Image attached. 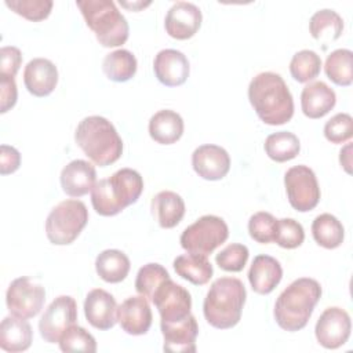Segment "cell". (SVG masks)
Returning <instances> with one entry per match:
<instances>
[{
    "instance_id": "6da1fadb",
    "label": "cell",
    "mask_w": 353,
    "mask_h": 353,
    "mask_svg": "<svg viewBox=\"0 0 353 353\" xmlns=\"http://www.w3.org/2000/svg\"><path fill=\"white\" fill-rule=\"evenodd\" d=\"M248 99L258 117L269 125H281L294 116L292 95L279 73L262 72L248 85Z\"/></svg>"
},
{
    "instance_id": "7a4b0ae2",
    "label": "cell",
    "mask_w": 353,
    "mask_h": 353,
    "mask_svg": "<svg viewBox=\"0 0 353 353\" xmlns=\"http://www.w3.org/2000/svg\"><path fill=\"white\" fill-rule=\"evenodd\" d=\"M320 298L319 281L309 277L294 280L276 299L273 310L276 323L290 332L305 328Z\"/></svg>"
},
{
    "instance_id": "3957f363",
    "label": "cell",
    "mask_w": 353,
    "mask_h": 353,
    "mask_svg": "<svg viewBox=\"0 0 353 353\" xmlns=\"http://www.w3.org/2000/svg\"><path fill=\"white\" fill-rule=\"evenodd\" d=\"M143 190L141 174L132 168H121L112 176L99 179L91 190V203L97 214L113 216L137 203Z\"/></svg>"
},
{
    "instance_id": "277c9868",
    "label": "cell",
    "mask_w": 353,
    "mask_h": 353,
    "mask_svg": "<svg viewBox=\"0 0 353 353\" xmlns=\"http://www.w3.org/2000/svg\"><path fill=\"white\" fill-rule=\"evenodd\" d=\"M74 141L84 154L99 167L116 163L123 154V141L119 132L102 116L84 117L74 131Z\"/></svg>"
},
{
    "instance_id": "5b68a950",
    "label": "cell",
    "mask_w": 353,
    "mask_h": 353,
    "mask_svg": "<svg viewBox=\"0 0 353 353\" xmlns=\"http://www.w3.org/2000/svg\"><path fill=\"white\" fill-rule=\"evenodd\" d=\"M247 292L241 280L236 277L216 279L203 303V313L210 325L218 330L234 327L241 319Z\"/></svg>"
},
{
    "instance_id": "8992f818",
    "label": "cell",
    "mask_w": 353,
    "mask_h": 353,
    "mask_svg": "<svg viewBox=\"0 0 353 353\" xmlns=\"http://www.w3.org/2000/svg\"><path fill=\"white\" fill-rule=\"evenodd\" d=\"M76 6L101 46L119 47L127 41L128 23L112 0H79Z\"/></svg>"
},
{
    "instance_id": "52a82bcc",
    "label": "cell",
    "mask_w": 353,
    "mask_h": 353,
    "mask_svg": "<svg viewBox=\"0 0 353 353\" xmlns=\"http://www.w3.org/2000/svg\"><path fill=\"white\" fill-rule=\"evenodd\" d=\"M88 222V210L80 200H65L55 205L46 221V234L55 245L72 244Z\"/></svg>"
},
{
    "instance_id": "ba28073f",
    "label": "cell",
    "mask_w": 353,
    "mask_h": 353,
    "mask_svg": "<svg viewBox=\"0 0 353 353\" xmlns=\"http://www.w3.org/2000/svg\"><path fill=\"white\" fill-rule=\"evenodd\" d=\"M228 236L229 228L222 218L204 215L182 232L179 241L188 252L208 256L228 240Z\"/></svg>"
},
{
    "instance_id": "9c48e42d",
    "label": "cell",
    "mask_w": 353,
    "mask_h": 353,
    "mask_svg": "<svg viewBox=\"0 0 353 353\" xmlns=\"http://www.w3.org/2000/svg\"><path fill=\"white\" fill-rule=\"evenodd\" d=\"M288 201L299 212L313 210L320 201V188L316 174L307 165H294L284 175Z\"/></svg>"
},
{
    "instance_id": "30bf717a",
    "label": "cell",
    "mask_w": 353,
    "mask_h": 353,
    "mask_svg": "<svg viewBox=\"0 0 353 353\" xmlns=\"http://www.w3.org/2000/svg\"><path fill=\"white\" fill-rule=\"evenodd\" d=\"M46 301V290L28 276L11 281L6 292V303L10 313L19 319H32L40 313Z\"/></svg>"
},
{
    "instance_id": "8fae6325",
    "label": "cell",
    "mask_w": 353,
    "mask_h": 353,
    "mask_svg": "<svg viewBox=\"0 0 353 353\" xmlns=\"http://www.w3.org/2000/svg\"><path fill=\"white\" fill-rule=\"evenodd\" d=\"M77 321V303L69 295L55 298L39 321V331L41 338L48 343L59 342L62 334L76 324Z\"/></svg>"
},
{
    "instance_id": "7c38bea8",
    "label": "cell",
    "mask_w": 353,
    "mask_h": 353,
    "mask_svg": "<svg viewBox=\"0 0 353 353\" xmlns=\"http://www.w3.org/2000/svg\"><path fill=\"white\" fill-rule=\"evenodd\" d=\"M152 302L159 310L160 323H175L186 319L192 309V296L189 291L167 279L153 294Z\"/></svg>"
},
{
    "instance_id": "4fadbf2b",
    "label": "cell",
    "mask_w": 353,
    "mask_h": 353,
    "mask_svg": "<svg viewBox=\"0 0 353 353\" xmlns=\"http://www.w3.org/2000/svg\"><path fill=\"white\" fill-rule=\"evenodd\" d=\"M352 321L346 310L338 306L327 307L319 317L314 334L317 342L325 349H338L350 336Z\"/></svg>"
},
{
    "instance_id": "5bb4252c",
    "label": "cell",
    "mask_w": 353,
    "mask_h": 353,
    "mask_svg": "<svg viewBox=\"0 0 353 353\" xmlns=\"http://www.w3.org/2000/svg\"><path fill=\"white\" fill-rule=\"evenodd\" d=\"M203 15L200 8L188 1H176L167 11L164 26L168 36L176 40L193 37L201 26Z\"/></svg>"
},
{
    "instance_id": "9a60e30c",
    "label": "cell",
    "mask_w": 353,
    "mask_h": 353,
    "mask_svg": "<svg viewBox=\"0 0 353 353\" xmlns=\"http://www.w3.org/2000/svg\"><path fill=\"white\" fill-rule=\"evenodd\" d=\"M192 165L199 176L207 181H219L230 170L229 153L218 145H201L192 154Z\"/></svg>"
},
{
    "instance_id": "2e32d148",
    "label": "cell",
    "mask_w": 353,
    "mask_h": 353,
    "mask_svg": "<svg viewBox=\"0 0 353 353\" xmlns=\"http://www.w3.org/2000/svg\"><path fill=\"white\" fill-rule=\"evenodd\" d=\"M164 338L163 349L170 353H194L199 325L190 313L186 319L175 323H160Z\"/></svg>"
},
{
    "instance_id": "e0dca14e",
    "label": "cell",
    "mask_w": 353,
    "mask_h": 353,
    "mask_svg": "<svg viewBox=\"0 0 353 353\" xmlns=\"http://www.w3.org/2000/svg\"><path fill=\"white\" fill-rule=\"evenodd\" d=\"M153 70L157 80L167 87L182 85L190 72L189 61L183 52L165 48L157 52L153 61Z\"/></svg>"
},
{
    "instance_id": "ac0fdd59",
    "label": "cell",
    "mask_w": 353,
    "mask_h": 353,
    "mask_svg": "<svg viewBox=\"0 0 353 353\" xmlns=\"http://www.w3.org/2000/svg\"><path fill=\"white\" fill-rule=\"evenodd\" d=\"M87 321L97 330H110L117 323V303L112 294L102 288L91 290L84 301Z\"/></svg>"
},
{
    "instance_id": "d6986e66",
    "label": "cell",
    "mask_w": 353,
    "mask_h": 353,
    "mask_svg": "<svg viewBox=\"0 0 353 353\" xmlns=\"http://www.w3.org/2000/svg\"><path fill=\"white\" fill-rule=\"evenodd\" d=\"M152 309L142 295L127 298L117 306V323L128 335H143L152 325Z\"/></svg>"
},
{
    "instance_id": "ffe728a7",
    "label": "cell",
    "mask_w": 353,
    "mask_h": 353,
    "mask_svg": "<svg viewBox=\"0 0 353 353\" xmlns=\"http://www.w3.org/2000/svg\"><path fill=\"white\" fill-rule=\"evenodd\" d=\"M58 83L57 66L46 58H33L23 70V84L26 90L39 98L50 95Z\"/></svg>"
},
{
    "instance_id": "44dd1931",
    "label": "cell",
    "mask_w": 353,
    "mask_h": 353,
    "mask_svg": "<svg viewBox=\"0 0 353 353\" xmlns=\"http://www.w3.org/2000/svg\"><path fill=\"white\" fill-rule=\"evenodd\" d=\"M97 183L95 167L85 160H73L61 171L62 190L70 197H81Z\"/></svg>"
},
{
    "instance_id": "7402d4cb",
    "label": "cell",
    "mask_w": 353,
    "mask_h": 353,
    "mask_svg": "<svg viewBox=\"0 0 353 353\" xmlns=\"http://www.w3.org/2000/svg\"><path fill=\"white\" fill-rule=\"evenodd\" d=\"M336 103L335 91L324 81H312L306 84L301 94V108L306 117L321 119Z\"/></svg>"
},
{
    "instance_id": "603a6c76",
    "label": "cell",
    "mask_w": 353,
    "mask_h": 353,
    "mask_svg": "<svg viewBox=\"0 0 353 353\" xmlns=\"http://www.w3.org/2000/svg\"><path fill=\"white\" fill-rule=\"evenodd\" d=\"M283 269L280 262L269 255H256L248 270V280L256 294H270L281 281Z\"/></svg>"
},
{
    "instance_id": "cb8c5ba5",
    "label": "cell",
    "mask_w": 353,
    "mask_h": 353,
    "mask_svg": "<svg viewBox=\"0 0 353 353\" xmlns=\"http://www.w3.org/2000/svg\"><path fill=\"white\" fill-rule=\"evenodd\" d=\"M150 210L160 228L171 229L182 221L185 215V201L175 192L161 190L152 199Z\"/></svg>"
},
{
    "instance_id": "d4e9b609",
    "label": "cell",
    "mask_w": 353,
    "mask_h": 353,
    "mask_svg": "<svg viewBox=\"0 0 353 353\" xmlns=\"http://www.w3.org/2000/svg\"><path fill=\"white\" fill-rule=\"evenodd\" d=\"M33 331L25 319L4 317L0 324V347L10 353L23 352L30 347Z\"/></svg>"
},
{
    "instance_id": "484cf974",
    "label": "cell",
    "mask_w": 353,
    "mask_h": 353,
    "mask_svg": "<svg viewBox=\"0 0 353 353\" xmlns=\"http://www.w3.org/2000/svg\"><path fill=\"white\" fill-rule=\"evenodd\" d=\"M183 120L179 113L163 109L156 112L149 120V135L160 145H172L183 134Z\"/></svg>"
},
{
    "instance_id": "4316f807",
    "label": "cell",
    "mask_w": 353,
    "mask_h": 353,
    "mask_svg": "<svg viewBox=\"0 0 353 353\" xmlns=\"http://www.w3.org/2000/svg\"><path fill=\"white\" fill-rule=\"evenodd\" d=\"M174 270L194 285H204L212 277L214 269L205 255L183 254L174 259Z\"/></svg>"
},
{
    "instance_id": "83f0119b",
    "label": "cell",
    "mask_w": 353,
    "mask_h": 353,
    "mask_svg": "<svg viewBox=\"0 0 353 353\" xmlns=\"http://www.w3.org/2000/svg\"><path fill=\"white\" fill-rule=\"evenodd\" d=\"M131 263L128 256L120 250H105L95 259L97 274L106 283H120L123 281L128 272Z\"/></svg>"
},
{
    "instance_id": "f1b7e54d",
    "label": "cell",
    "mask_w": 353,
    "mask_h": 353,
    "mask_svg": "<svg viewBox=\"0 0 353 353\" xmlns=\"http://www.w3.org/2000/svg\"><path fill=\"white\" fill-rule=\"evenodd\" d=\"M309 32L314 40L330 44L341 37L343 32V19L334 10L316 11L309 21Z\"/></svg>"
},
{
    "instance_id": "f546056e",
    "label": "cell",
    "mask_w": 353,
    "mask_h": 353,
    "mask_svg": "<svg viewBox=\"0 0 353 353\" xmlns=\"http://www.w3.org/2000/svg\"><path fill=\"white\" fill-rule=\"evenodd\" d=\"M137 68L135 55L124 48L108 54L102 62L103 73L109 80L116 83H124L132 79L137 73Z\"/></svg>"
},
{
    "instance_id": "4dcf8cb0",
    "label": "cell",
    "mask_w": 353,
    "mask_h": 353,
    "mask_svg": "<svg viewBox=\"0 0 353 353\" xmlns=\"http://www.w3.org/2000/svg\"><path fill=\"white\" fill-rule=\"evenodd\" d=\"M312 234L314 241L327 248H338L345 239V229L341 221L331 214H320L312 223Z\"/></svg>"
},
{
    "instance_id": "1f68e13d",
    "label": "cell",
    "mask_w": 353,
    "mask_h": 353,
    "mask_svg": "<svg viewBox=\"0 0 353 353\" xmlns=\"http://www.w3.org/2000/svg\"><path fill=\"white\" fill-rule=\"evenodd\" d=\"M263 146L268 157L276 163L292 160L299 154L301 150L298 137L288 131H279L268 135Z\"/></svg>"
},
{
    "instance_id": "d6a6232c",
    "label": "cell",
    "mask_w": 353,
    "mask_h": 353,
    "mask_svg": "<svg viewBox=\"0 0 353 353\" xmlns=\"http://www.w3.org/2000/svg\"><path fill=\"white\" fill-rule=\"evenodd\" d=\"M324 72L334 84L349 87L353 81V52L347 48L332 51L325 59Z\"/></svg>"
},
{
    "instance_id": "836d02e7",
    "label": "cell",
    "mask_w": 353,
    "mask_h": 353,
    "mask_svg": "<svg viewBox=\"0 0 353 353\" xmlns=\"http://www.w3.org/2000/svg\"><path fill=\"white\" fill-rule=\"evenodd\" d=\"M321 70V58L312 50L298 51L290 62V73L298 83H307L316 79Z\"/></svg>"
},
{
    "instance_id": "e575fe53",
    "label": "cell",
    "mask_w": 353,
    "mask_h": 353,
    "mask_svg": "<svg viewBox=\"0 0 353 353\" xmlns=\"http://www.w3.org/2000/svg\"><path fill=\"white\" fill-rule=\"evenodd\" d=\"M167 279H170V274L160 263H146L137 273L135 290L139 295L152 301L156 290Z\"/></svg>"
},
{
    "instance_id": "d590c367",
    "label": "cell",
    "mask_w": 353,
    "mask_h": 353,
    "mask_svg": "<svg viewBox=\"0 0 353 353\" xmlns=\"http://www.w3.org/2000/svg\"><path fill=\"white\" fill-rule=\"evenodd\" d=\"M59 349L62 352H97L95 338L83 327L73 324L59 338Z\"/></svg>"
},
{
    "instance_id": "8d00e7d4",
    "label": "cell",
    "mask_w": 353,
    "mask_h": 353,
    "mask_svg": "<svg viewBox=\"0 0 353 353\" xmlns=\"http://www.w3.org/2000/svg\"><path fill=\"white\" fill-rule=\"evenodd\" d=\"M6 6L25 19L39 22L51 14L54 3L51 0H6Z\"/></svg>"
},
{
    "instance_id": "74e56055",
    "label": "cell",
    "mask_w": 353,
    "mask_h": 353,
    "mask_svg": "<svg viewBox=\"0 0 353 353\" xmlns=\"http://www.w3.org/2000/svg\"><path fill=\"white\" fill-rule=\"evenodd\" d=\"M277 229V219L265 211L255 212L248 221V233L251 239L261 244H269L274 241Z\"/></svg>"
},
{
    "instance_id": "f35d334b",
    "label": "cell",
    "mask_w": 353,
    "mask_h": 353,
    "mask_svg": "<svg viewBox=\"0 0 353 353\" xmlns=\"http://www.w3.org/2000/svg\"><path fill=\"white\" fill-rule=\"evenodd\" d=\"M305 240V232L302 225L292 218L277 219V229L274 243L281 248L294 250L299 247Z\"/></svg>"
},
{
    "instance_id": "ab89813d",
    "label": "cell",
    "mask_w": 353,
    "mask_h": 353,
    "mask_svg": "<svg viewBox=\"0 0 353 353\" xmlns=\"http://www.w3.org/2000/svg\"><path fill=\"white\" fill-rule=\"evenodd\" d=\"M248 248L244 244L233 243L216 254L215 262L225 272H241L248 261Z\"/></svg>"
},
{
    "instance_id": "60d3db41",
    "label": "cell",
    "mask_w": 353,
    "mask_h": 353,
    "mask_svg": "<svg viewBox=\"0 0 353 353\" xmlns=\"http://www.w3.org/2000/svg\"><path fill=\"white\" fill-rule=\"evenodd\" d=\"M353 135V119L347 113H336L324 125V137L331 143L347 142Z\"/></svg>"
},
{
    "instance_id": "b9f144b4",
    "label": "cell",
    "mask_w": 353,
    "mask_h": 353,
    "mask_svg": "<svg viewBox=\"0 0 353 353\" xmlns=\"http://www.w3.org/2000/svg\"><path fill=\"white\" fill-rule=\"evenodd\" d=\"M22 63V54L19 48L7 46L0 50V74L15 77Z\"/></svg>"
},
{
    "instance_id": "7bdbcfd3",
    "label": "cell",
    "mask_w": 353,
    "mask_h": 353,
    "mask_svg": "<svg viewBox=\"0 0 353 353\" xmlns=\"http://www.w3.org/2000/svg\"><path fill=\"white\" fill-rule=\"evenodd\" d=\"M18 90L14 77L0 74V112L6 113L17 103Z\"/></svg>"
},
{
    "instance_id": "ee69618b",
    "label": "cell",
    "mask_w": 353,
    "mask_h": 353,
    "mask_svg": "<svg viewBox=\"0 0 353 353\" xmlns=\"http://www.w3.org/2000/svg\"><path fill=\"white\" fill-rule=\"evenodd\" d=\"M21 165L19 152L8 145L0 146V172L1 175L15 172Z\"/></svg>"
},
{
    "instance_id": "f6af8a7d",
    "label": "cell",
    "mask_w": 353,
    "mask_h": 353,
    "mask_svg": "<svg viewBox=\"0 0 353 353\" xmlns=\"http://www.w3.org/2000/svg\"><path fill=\"white\" fill-rule=\"evenodd\" d=\"M339 163L347 174L352 172V168H350V165H352V143H347L339 152Z\"/></svg>"
},
{
    "instance_id": "bcb514c9",
    "label": "cell",
    "mask_w": 353,
    "mask_h": 353,
    "mask_svg": "<svg viewBox=\"0 0 353 353\" xmlns=\"http://www.w3.org/2000/svg\"><path fill=\"white\" fill-rule=\"evenodd\" d=\"M120 4L128 10H132V11H139L141 8H145L148 6H150V1L148 3H142V1H132V3H127V1H121L120 0Z\"/></svg>"
}]
</instances>
